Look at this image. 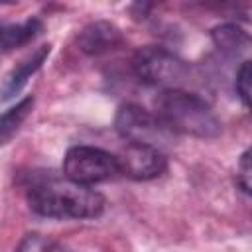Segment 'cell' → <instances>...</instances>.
Here are the masks:
<instances>
[{"label": "cell", "mask_w": 252, "mask_h": 252, "mask_svg": "<svg viewBox=\"0 0 252 252\" xmlns=\"http://www.w3.org/2000/svg\"><path fill=\"white\" fill-rule=\"evenodd\" d=\"M30 209L47 219H96L104 211V197L89 185L73 181L43 179L28 191Z\"/></svg>", "instance_id": "obj_1"}, {"label": "cell", "mask_w": 252, "mask_h": 252, "mask_svg": "<svg viewBox=\"0 0 252 252\" xmlns=\"http://www.w3.org/2000/svg\"><path fill=\"white\" fill-rule=\"evenodd\" d=\"M156 114L175 134L211 140L220 134V120L211 104L185 89H163L156 96Z\"/></svg>", "instance_id": "obj_2"}, {"label": "cell", "mask_w": 252, "mask_h": 252, "mask_svg": "<svg viewBox=\"0 0 252 252\" xmlns=\"http://www.w3.org/2000/svg\"><path fill=\"white\" fill-rule=\"evenodd\" d=\"M132 71L144 85L161 89H183L191 77V67L183 59L156 45H146L134 53Z\"/></svg>", "instance_id": "obj_3"}, {"label": "cell", "mask_w": 252, "mask_h": 252, "mask_svg": "<svg viewBox=\"0 0 252 252\" xmlns=\"http://www.w3.org/2000/svg\"><path fill=\"white\" fill-rule=\"evenodd\" d=\"M114 128L120 138L134 144H148L163 150L173 142L175 132H171L158 114L142 108L140 104L126 102L116 110Z\"/></svg>", "instance_id": "obj_4"}, {"label": "cell", "mask_w": 252, "mask_h": 252, "mask_svg": "<svg viewBox=\"0 0 252 252\" xmlns=\"http://www.w3.org/2000/svg\"><path fill=\"white\" fill-rule=\"evenodd\" d=\"M63 173L69 181L93 185L120 173L118 158L93 146H73L63 159Z\"/></svg>", "instance_id": "obj_5"}, {"label": "cell", "mask_w": 252, "mask_h": 252, "mask_svg": "<svg viewBox=\"0 0 252 252\" xmlns=\"http://www.w3.org/2000/svg\"><path fill=\"white\" fill-rule=\"evenodd\" d=\"M118 163H120V173L136 181L156 179L167 169V158L159 148L148 144H134V142H128L126 150L118 158Z\"/></svg>", "instance_id": "obj_6"}, {"label": "cell", "mask_w": 252, "mask_h": 252, "mask_svg": "<svg viewBox=\"0 0 252 252\" xmlns=\"http://www.w3.org/2000/svg\"><path fill=\"white\" fill-rule=\"evenodd\" d=\"M124 43V35L118 26L106 20H96L87 24L79 35H77V45L83 53L87 55H104L108 51L118 49Z\"/></svg>", "instance_id": "obj_7"}, {"label": "cell", "mask_w": 252, "mask_h": 252, "mask_svg": "<svg viewBox=\"0 0 252 252\" xmlns=\"http://www.w3.org/2000/svg\"><path fill=\"white\" fill-rule=\"evenodd\" d=\"M51 53V45H39L37 49H33L24 61H20L4 79L2 87H0V102H6L10 98H14L22 89L24 85L28 83V79L45 63V59L49 57Z\"/></svg>", "instance_id": "obj_8"}, {"label": "cell", "mask_w": 252, "mask_h": 252, "mask_svg": "<svg viewBox=\"0 0 252 252\" xmlns=\"http://www.w3.org/2000/svg\"><path fill=\"white\" fill-rule=\"evenodd\" d=\"M211 39L215 43V47L228 55V57H238L242 53L248 51L250 47V35L246 30H242L236 24H220L217 28H213L211 32Z\"/></svg>", "instance_id": "obj_9"}, {"label": "cell", "mask_w": 252, "mask_h": 252, "mask_svg": "<svg viewBox=\"0 0 252 252\" xmlns=\"http://www.w3.org/2000/svg\"><path fill=\"white\" fill-rule=\"evenodd\" d=\"M43 24L39 18H28L22 24H4L0 26V51H10L33 41L41 35Z\"/></svg>", "instance_id": "obj_10"}, {"label": "cell", "mask_w": 252, "mask_h": 252, "mask_svg": "<svg viewBox=\"0 0 252 252\" xmlns=\"http://www.w3.org/2000/svg\"><path fill=\"white\" fill-rule=\"evenodd\" d=\"M32 108H33V96L30 94V96L22 98L16 106H12L0 114V146L8 144L16 136V132L20 130L24 120L30 116Z\"/></svg>", "instance_id": "obj_11"}, {"label": "cell", "mask_w": 252, "mask_h": 252, "mask_svg": "<svg viewBox=\"0 0 252 252\" xmlns=\"http://www.w3.org/2000/svg\"><path fill=\"white\" fill-rule=\"evenodd\" d=\"M185 2L201 10H209L217 16H224V18L238 16V14H242V18L248 16L246 0H185Z\"/></svg>", "instance_id": "obj_12"}, {"label": "cell", "mask_w": 252, "mask_h": 252, "mask_svg": "<svg viewBox=\"0 0 252 252\" xmlns=\"http://www.w3.org/2000/svg\"><path fill=\"white\" fill-rule=\"evenodd\" d=\"M234 87H236V94L240 96L242 104L248 106L250 104V61H242V65L236 71V79H234Z\"/></svg>", "instance_id": "obj_13"}, {"label": "cell", "mask_w": 252, "mask_h": 252, "mask_svg": "<svg viewBox=\"0 0 252 252\" xmlns=\"http://www.w3.org/2000/svg\"><path fill=\"white\" fill-rule=\"evenodd\" d=\"M165 0H134L132 6H130V16L136 20V22H144L148 20L156 8H159Z\"/></svg>", "instance_id": "obj_14"}, {"label": "cell", "mask_w": 252, "mask_h": 252, "mask_svg": "<svg viewBox=\"0 0 252 252\" xmlns=\"http://www.w3.org/2000/svg\"><path fill=\"white\" fill-rule=\"evenodd\" d=\"M252 165H250V150H244V154L240 156L238 161V173H236V181L240 185V189L248 195L250 193V185H252Z\"/></svg>", "instance_id": "obj_15"}, {"label": "cell", "mask_w": 252, "mask_h": 252, "mask_svg": "<svg viewBox=\"0 0 252 252\" xmlns=\"http://www.w3.org/2000/svg\"><path fill=\"white\" fill-rule=\"evenodd\" d=\"M53 248H61V244H57L45 236H39V234H28L18 244V250H53Z\"/></svg>", "instance_id": "obj_16"}, {"label": "cell", "mask_w": 252, "mask_h": 252, "mask_svg": "<svg viewBox=\"0 0 252 252\" xmlns=\"http://www.w3.org/2000/svg\"><path fill=\"white\" fill-rule=\"evenodd\" d=\"M14 2H18V0H0V4H14Z\"/></svg>", "instance_id": "obj_17"}]
</instances>
